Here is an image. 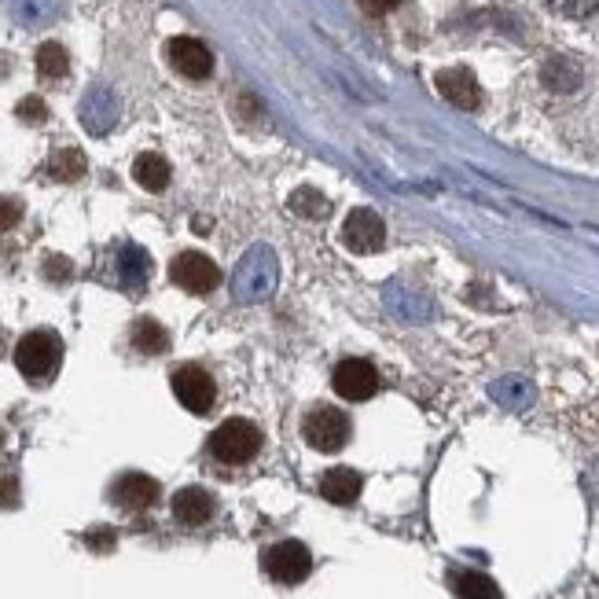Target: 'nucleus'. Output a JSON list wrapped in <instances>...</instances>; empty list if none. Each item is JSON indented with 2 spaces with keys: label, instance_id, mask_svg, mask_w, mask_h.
<instances>
[{
  "label": "nucleus",
  "instance_id": "1",
  "mask_svg": "<svg viewBox=\"0 0 599 599\" xmlns=\"http://www.w3.org/2000/svg\"><path fill=\"white\" fill-rule=\"evenodd\" d=\"M63 361V342H59L56 331H30L19 339L15 346V364H19V372L30 379V383H45L52 379Z\"/></svg>",
  "mask_w": 599,
  "mask_h": 599
},
{
  "label": "nucleus",
  "instance_id": "2",
  "mask_svg": "<svg viewBox=\"0 0 599 599\" xmlns=\"http://www.w3.org/2000/svg\"><path fill=\"white\" fill-rule=\"evenodd\" d=\"M261 449V430L250 419H225L221 427L210 434V456L228 467L250 464Z\"/></svg>",
  "mask_w": 599,
  "mask_h": 599
},
{
  "label": "nucleus",
  "instance_id": "3",
  "mask_svg": "<svg viewBox=\"0 0 599 599\" xmlns=\"http://www.w3.org/2000/svg\"><path fill=\"white\" fill-rule=\"evenodd\" d=\"M302 438L317 449V453H339L342 445L350 441V416L331 405L309 408L302 419Z\"/></svg>",
  "mask_w": 599,
  "mask_h": 599
},
{
  "label": "nucleus",
  "instance_id": "4",
  "mask_svg": "<svg viewBox=\"0 0 599 599\" xmlns=\"http://www.w3.org/2000/svg\"><path fill=\"white\" fill-rule=\"evenodd\" d=\"M261 566H265V574H269L276 585H302L309 577V570H313V555H309L306 544L280 541L265 552Z\"/></svg>",
  "mask_w": 599,
  "mask_h": 599
},
{
  "label": "nucleus",
  "instance_id": "5",
  "mask_svg": "<svg viewBox=\"0 0 599 599\" xmlns=\"http://www.w3.org/2000/svg\"><path fill=\"white\" fill-rule=\"evenodd\" d=\"M173 394H177V401H181L188 412L206 416L217 401V386L206 368H199V364H184V368L173 372Z\"/></svg>",
  "mask_w": 599,
  "mask_h": 599
},
{
  "label": "nucleus",
  "instance_id": "6",
  "mask_svg": "<svg viewBox=\"0 0 599 599\" xmlns=\"http://www.w3.org/2000/svg\"><path fill=\"white\" fill-rule=\"evenodd\" d=\"M170 276L188 294H210L221 287V269L206 254H195V250H188V254H181V258L173 261Z\"/></svg>",
  "mask_w": 599,
  "mask_h": 599
},
{
  "label": "nucleus",
  "instance_id": "7",
  "mask_svg": "<svg viewBox=\"0 0 599 599\" xmlns=\"http://www.w3.org/2000/svg\"><path fill=\"white\" fill-rule=\"evenodd\" d=\"M331 386H335V394L346 397V401H368V397L379 390V372H375L372 361L350 357V361H342L339 368L331 372Z\"/></svg>",
  "mask_w": 599,
  "mask_h": 599
},
{
  "label": "nucleus",
  "instance_id": "8",
  "mask_svg": "<svg viewBox=\"0 0 599 599\" xmlns=\"http://www.w3.org/2000/svg\"><path fill=\"white\" fill-rule=\"evenodd\" d=\"M342 239H346V247L353 254H375V250L386 243V225L383 217L375 214V210H353L346 217V225H342Z\"/></svg>",
  "mask_w": 599,
  "mask_h": 599
},
{
  "label": "nucleus",
  "instance_id": "9",
  "mask_svg": "<svg viewBox=\"0 0 599 599\" xmlns=\"http://www.w3.org/2000/svg\"><path fill=\"white\" fill-rule=\"evenodd\" d=\"M111 500L122 511H147L159 504V482L151 475H140V471H129L111 486Z\"/></svg>",
  "mask_w": 599,
  "mask_h": 599
},
{
  "label": "nucleus",
  "instance_id": "10",
  "mask_svg": "<svg viewBox=\"0 0 599 599\" xmlns=\"http://www.w3.org/2000/svg\"><path fill=\"white\" fill-rule=\"evenodd\" d=\"M170 63L181 70L184 78H192V81L210 78V70H214V56H210V48H206L203 41H195V37H173L170 41Z\"/></svg>",
  "mask_w": 599,
  "mask_h": 599
},
{
  "label": "nucleus",
  "instance_id": "11",
  "mask_svg": "<svg viewBox=\"0 0 599 599\" xmlns=\"http://www.w3.org/2000/svg\"><path fill=\"white\" fill-rule=\"evenodd\" d=\"M438 92L445 100L460 107V111H475L478 103H482V89H478V81L471 70L464 67H453V70H441L438 74Z\"/></svg>",
  "mask_w": 599,
  "mask_h": 599
},
{
  "label": "nucleus",
  "instance_id": "12",
  "mask_svg": "<svg viewBox=\"0 0 599 599\" xmlns=\"http://www.w3.org/2000/svg\"><path fill=\"white\" fill-rule=\"evenodd\" d=\"M214 497L199 486H184L177 497H173V519L181 522V526H206V522L214 519Z\"/></svg>",
  "mask_w": 599,
  "mask_h": 599
},
{
  "label": "nucleus",
  "instance_id": "13",
  "mask_svg": "<svg viewBox=\"0 0 599 599\" xmlns=\"http://www.w3.org/2000/svg\"><path fill=\"white\" fill-rule=\"evenodd\" d=\"M361 489H364V478L357 475V471H350V467H331L328 475L320 478V493H324V500L342 504V508L361 497Z\"/></svg>",
  "mask_w": 599,
  "mask_h": 599
},
{
  "label": "nucleus",
  "instance_id": "14",
  "mask_svg": "<svg viewBox=\"0 0 599 599\" xmlns=\"http://www.w3.org/2000/svg\"><path fill=\"white\" fill-rule=\"evenodd\" d=\"M118 118V100L107 89H92L81 103V122L89 125V133H107Z\"/></svg>",
  "mask_w": 599,
  "mask_h": 599
},
{
  "label": "nucleus",
  "instance_id": "15",
  "mask_svg": "<svg viewBox=\"0 0 599 599\" xmlns=\"http://www.w3.org/2000/svg\"><path fill=\"white\" fill-rule=\"evenodd\" d=\"M133 177L147 192H162V188L170 184V162L162 159V155H155V151H144V155H136L133 162Z\"/></svg>",
  "mask_w": 599,
  "mask_h": 599
},
{
  "label": "nucleus",
  "instance_id": "16",
  "mask_svg": "<svg viewBox=\"0 0 599 599\" xmlns=\"http://www.w3.org/2000/svg\"><path fill=\"white\" fill-rule=\"evenodd\" d=\"M118 272H122V283L129 291H144L147 276H151V261L140 247H125L118 254Z\"/></svg>",
  "mask_w": 599,
  "mask_h": 599
},
{
  "label": "nucleus",
  "instance_id": "17",
  "mask_svg": "<svg viewBox=\"0 0 599 599\" xmlns=\"http://www.w3.org/2000/svg\"><path fill=\"white\" fill-rule=\"evenodd\" d=\"M453 592L460 599H500L497 581L478 574V570H460V574H453Z\"/></svg>",
  "mask_w": 599,
  "mask_h": 599
},
{
  "label": "nucleus",
  "instance_id": "18",
  "mask_svg": "<svg viewBox=\"0 0 599 599\" xmlns=\"http://www.w3.org/2000/svg\"><path fill=\"white\" fill-rule=\"evenodd\" d=\"M133 346L140 353H147V357H155V353L170 350V335H166V328H162L159 320L144 317L133 324Z\"/></svg>",
  "mask_w": 599,
  "mask_h": 599
},
{
  "label": "nucleus",
  "instance_id": "19",
  "mask_svg": "<svg viewBox=\"0 0 599 599\" xmlns=\"http://www.w3.org/2000/svg\"><path fill=\"white\" fill-rule=\"evenodd\" d=\"M48 177L59 184H70V181H78V177H85V155L74 151V147L56 151V155L48 159Z\"/></svg>",
  "mask_w": 599,
  "mask_h": 599
},
{
  "label": "nucleus",
  "instance_id": "20",
  "mask_svg": "<svg viewBox=\"0 0 599 599\" xmlns=\"http://www.w3.org/2000/svg\"><path fill=\"white\" fill-rule=\"evenodd\" d=\"M70 70V56H67V48L56 45V41H45V45L37 48V74L41 78H63Z\"/></svg>",
  "mask_w": 599,
  "mask_h": 599
},
{
  "label": "nucleus",
  "instance_id": "21",
  "mask_svg": "<svg viewBox=\"0 0 599 599\" xmlns=\"http://www.w3.org/2000/svg\"><path fill=\"white\" fill-rule=\"evenodd\" d=\"M291 210L302 217H324L328 214V199L317 192V188H298L291 195Z\"/></svg>",
  "mask_w": 599,
  "mask_h": 599
},
{
  "label": "nucleus",
  "instance_id": "22",
  "mask_svg": "<svg viewBox=\"0 0 599 599\" xmlns=\"http://www.w3.org/2000/svg\"><path fill=\"white\" fill-rule=\"evenodd\" d=\"M544 4L563 19H588L599 8V0H544Z\"/></svg>",
  "mask_w": 599,
  "mask_h": 599
},
{
  "label": "nucleus",
  "instance_id": "23",
  "mask_svg": "<svg viewBox=\"0 0 599 599\" xmlns=\"http://www.w3.org/2000/svg\"><path fill=\"white\" fill-rule=\"evenodd\" d=\"M23 221V203L15 195H0V232H8Z\"/></svg>",
  "mask_w": 599,
  "mask_h": 599
},
{
  "label": "nucleus",
  "instance_id": "24",
  "mask_svg": "<svg viewBox=\"0 0 599 599\" xmlns=\"http://www.w3.org/2000/svg\"><path fill=\"white\" fill-rule=\"evenodd\" d=\"M74 276V265H70L63 254H48L45 258V280L48 283H67Z\"/></svg>",
  "mask_w": 599,
  "mask_h": 599
},
{
  "label": "nucleus",
  "instance_id": "25",
  "mask_svg": "<svg viewBox=\"0 0 599 599\" xmlns=\"http://www.w3.org/2000/svg\"><path fill=\"white\" fill-rule=\"evenodd\" d=\"M19 118H23V122H30V125H37V122H45L48 118V107H45V100H41V96H26L23 103H19Z\"/></svg>",
  "mask_w": 599,
  "mask_h": 599
},
{
  "label": "nucleus",
  "instance_id": "26",
  "mask_svg": "<svg viewBox=\"0 0 599 599\" xmlns=\"http://www.w3.org/2000/svg\"><path fill=\"white\" fill-rule=\"evenodd\" d=\"M85 544H89L92 552H111V548H114V530H107V526H100V530H89V533H85Z\"/></svg>",
  "mask_w": 599,
  "mask_h": 599
},
{
  "label": "nucleus",
  "instance_id": "27",
  "mask_svg": "<svg viewBox=\"0 0 599 599\" xmlns=\"http://www.w3.org/2000/svg\"><path fill=\"white\" fill-rule=\"evenodd\" d=\"M15 504H19V482L0 478V508H15Z\"/></svg>",
  "mask_w": 599,
  "mask_h": 599
},
{
  "label": "nucleus",
  "instance_id": "28",
  "mask_svg": "<svg viewBox=\"0 0 599 599\" xmlns=\"http://www.w3.org/2000/svg\"><path fill=\"white\" fill-rule=\"evenodd\" d=\"M361 4H364V8H368V12L383 15V12H390V8H397L401 0H361Z\"/></svg>",
  "mask_w": 599,
  "mask_h": 599
}]
</instances>
